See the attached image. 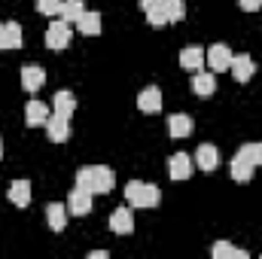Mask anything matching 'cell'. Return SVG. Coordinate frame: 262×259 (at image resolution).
Segmentation results:
<instances>
[{
  "label": "cell",
  "instance_id": "cell-1",
  "mask_svg": "<svg viewBox=\"0 0 262 259\" xmlns=\"http://www.w3.org/2000/svg\"><path fill=\"white\" fill-rule=\"evenodd\" d=\"M76 186L89 189L92 195H107L116 186V174L107 165H89V168H79L76 171Z\"/></svg>",
  "mask_w": 262,
  "mask_h": 259
},
{
  "label": "cell",
  "instance_id": "cell-2",
  "mask_svg": "<svg viewBox=\"0 0 262 259\" xmlns=\"http://www.w3.org/2000/svg\"><path fill=\"white\" fill-rule=\"evenodd\" d=\"M125 198H128L131 207H156V204L162 201V192H159V186H152V183L131 180L128 186H125Z\"/></svg>",
  "mask_w": 262,
  "mask_h": 259
},
{
  "label": "cell",
  "instance_id": "cell-3",
  "mask_svg": "<svg viewBox=\"0 0 262 259\" xmlns=\"http://www.w3.org/2000/svg\"><path fill=\"white\" fill-rule=\"evenodd\" d=\"M229 171H232V177L238 180V183H244V180H253V171H256V162H253V153H250V143L247 146H241L235 156H232V162H229Z\"/></svg>",
  "mask_w": 262,
  "mask_h": 259
},
{
  "label": "cell",
  "instance_id": "cell-4",
  "mask_svg": "<svg viewBox=\"0 0 262 259\" xmlns=\"http://www.w3.org/2000/svg\"><path fill=\"white\" fill-rule=\"evenodd\" d=\"M70 37H73V28H70V21H64V18H55L46 28V46L49 49H67L70 46Z\"/></svg>",
  "mask_w": 262,
  "mask_h": 259
},
{
  "label": "cell",
  "instance_id": "cell-5",
  "mask_svg": "<svg viewBox=\"0 0 262 259\" xmlns=\"http://www.w3.org/2000/svg\"><path fill=\"white\" fill-rule=\"evenodd\" d=\"M67 213H76V217L92 213V192L82 189V186H76L73 192L67 195Z\"/></svg>",
  "mask_w": 262,
  "mask_h": 259
},
{
  "label": "cell",
  "instance_id": "cell-6",
  "mask_svg": "<svg viewBox=\"0 0 262 259\" xmlns=\"http://www.w3.org/2000/svg\"><path fill=\"white\" fill-rule=\"evenodd\" d=\"M43 82H46V70L40 64H25L21 67V89L25 92H40L43 89Z\"/></svg>",
  "mask_w": 262,
  "mask_h": 259
},
{
  "label": "cell",
  "instance_id": "cell-7",
  "mask_svg": "<svg viewBox=\"0 0 262 259\" xmlns=\"http://www.w3.org/2000/svg\"><path fill=\"white\" fill-rule=\"evenodd\" d=\"M207 64H210L213 73L229 70V64H232V49H229V46H223V43H213V46L207 49Z\"/></svg>",
  "mask_w": 262,
  "mask_h": 259
},
{
  "label": "cell",
  "instance_id": "cell-8",
  "mask_svg": "<svg viewBox=\"0 0 262 259\" xmlns=\"http://www.w3.org/2000/svg\"><path fill=\"white\" fill-rule=\"evenodd\" d=\"M46 131H49V140L52 143H64L67 137H70V119L61 116V113H52L46 119Z\"/></svg>",
  "mask_w": 262,
  "mask_h": 259
},
{
  "label": "cell",
  "instance_id": "cell-9",
  "mask_svg": "<svg viewBox=\"0 0 262 259\" xmlns=\"http://www.w3.org/2000/svg\"><path fill=\"white\" fill-rule=\"evenodd\" d=\"M195 165L201 171H216V165H220V149H216L213 143H201L195 149Z\"/></svg>",
  "mask_w": 262,
  "mask_h": 259
},
{
  "label": "cell",
  "instance_id": "cell-10",
  "mask_svg": "<svg viewBox=\"0 0 262 259\" xmlns=\"http://www.w3.org/2000/svg\"><path fill=\"white\" fill-rule=\"evenodd\" d=\"M137 107H140V113H159L162 110V89H156V85L143 89L137 95Z\"/></svg>",
  "mask_w": 262,
  "mask_h": 259
},
{
  "label": "cell",
  "instance_id": "cell-11",
  "mask_svg": "<svg viewBox=\"0 0 262 259\" xmlns=\"http://www.w3.org/2000/svg\"><path fill=\"white\" fill-rule=\"evenodd\" d=\"M168 174H171V180H186V177L192 174V159H189L186 153L171 156V159H168Z\"/></svg>",
  "mask_w": 262,
  "mask_h": 259
},
{
  "label": "cell",
  "instance_id": "cell-12",
  "mask_svg": "<svg viewBox=\"0 0 262 259\" xmlns=\"http://www.w3.org/2000/svg\"><path fill=\"white\" fill-rule=\"evenodd\" d=\"M195 128V122L186 116V113H174L171 119H168V134L174 137V140H183V137H189Z\"/></svg>",
  "mask_w": 262,
  "mask_h": 259
},
{
  "label": "cell",
  "instance_id": "cell-13",
  "mask_svg": "<svg viewBox=\"0 0 262 259\" xmlns=\"http://www.w3.org/2000/svg\"><path fill=\"white\" fill-rule=\"evenodd\" d=\"M229 70H232V76H235L238 82H247V79L256 73V64H253V58H250V55H232Z\"/></svg>",
  "mask_w": 262,
  "mask_h": 259
},
{
  "label": "cell",
  "instance_id": "cell-14",
  "mask_svg": "<svg viewBox=\"0 0 262 259\" xmlns=\"http://www.w3.org/2000/svg\"><path fill=\"white\" fill-rule=\"evenodd\" d=\"M52 113H49V107L43 104V101H31L28 107H25V122H28V128H37V125H46V119H49Z\"/></svg>",
  "mask_w": 262,
  "mask_h": 259
},
{
  "label": "cell",
  "instance_id": "cell-15",
  "mask_svg": "<svg viewBox=\"0 0 262 259\" xmlns=\"http://www.w3.org/2000/svg\"><path fill=\"white\" fill-rule=\"evenodd\" d=\"M110 229H113V235H131V232H134V217H131L128 207L113 210V217H110Z\"/></svg>",
  "mask_w": 262,
  "mask_h": 259
},
{
  "label": "cell",
  "instance_id": "cell-16",
  "mask_svg": "<svg viewBox=\"0 0 262 259\" xmlns=\"http://www.w3.org/2000/svg\"><path fill=\"white\" fill-rule=\"evenodd\" d=\"M192 92H195L198 98H210V95L216 92V76H213V73H204V70H195V76H192Z\"/></svg>",
  "mask_w": 262,
  "mask_h": 259
},
{
  "label": "cell",
  "instance_id": "cell-17",
  "mask_svg": "<svg viewBox=\"0 0 262 259\" xmlns=\"http://www.w3.org/2000/svg\"><path fill=\"white\" fill-rule=\"evenodd\" d=\"M46 223H49V229L52 232H64L67 226V204H46Z\"/></svg>",
  "mask_w": 262,
  "mask_h": 259
},
{
  "label": "cell",
  "instance_id": "cell-18",
  "mask_svg": "<svg viewBox=\"0 0 262 259\" xmlns=\"http://www.w3.org/2000/svg\"><path fill=\"white\" fill-rule=\"evenodd\" d=\"M180 67L183 70H201L204 67V49H198V46H186L183 52H180Z\"/></svg>",
  "mask_w": 262,
  "mask_h": 259
},
{
  "label": "cell",
  "instance_id": "cell-19",
  "mask_svg": "<svg viewBox=\"0 0 262 259\" xmlns=\"http://www.w3.org/2000/svg\"><path fill=\"white\" fill-rule=\"evenodd\" d=\"M9 201L15 207H28V201H31V183L28 180H12L9 183Z\"/></svg>",
  "mask_w": 262,
  "mask_h": 259
},
{
  "label": "cell",
  "instance_id": "cell-20",
  "mask_svg": "<svg viewBox=\"0 0 262 259\" xmlns=\"http://www.w3.org/2000/svg\"><path fill=\"white\" fill-rule=\"evenodd\" d=\"M76 31L79 34H85V37H95V34H101V12H82V18L76 21Z\"/></svg>",
  "mask_w": 262,
  "mask_h": 259
},
{
  "label": "cell",
  "instance_id": "cell-21",
  "mask_svg": "<svg viewBox=\"0 0 262 259\" xmlns=\"http://www.w3.org/2000/svg\"><path fill=\"white\" fill-rule=\"evenodd\" d=\"M82 12H85V3L82 0H64L61 3V12H58V18H64V21H79L82 18Z\"/></svg>",
  "mask_w": 262,
  "mask_h": 259
},
{
  "label": "cell",
  "instance_id": "cell-22",
  "mask_svg": "<svg viewBox=\"0 0 262 259\" xmlns=\"http://www.w3.org/2000/svg\"><path fill=\"white\" fill-rule=\"evenodd\" d=\"M213 259H247V250H238L229 241H216L213 244Z\"/></svg>",
  "mask_w": 262,
  "mask_h": 259
},
{
  "label": "cell",
  "instance_id": "cell-23",
  "mask_svg": "<svg viewBox=\"0 0 262 259\" xmlns=\"http://www.w3.org/2000/svg\"><path fill=\"white\" fill-rule=\"evenodd\" d=\"M73 110H76V98H73V92H55V113H61V116H73Z\"/></svg>",
  "mask_w": 262,
  "mask_h": 259
},
{
  "label": "cell",
  "instance_id": "cell-24",
  "mask_svg": "<svg viewBox=\"0 0 262 259\" xmlns=\"http://www.w3.org/2000/svg\"><path fill=\"white\" fill-rule=\"evenodd\" d=\"M162 9L168 21H183L186 18V0H162Z\"/></svg>",
  "mask_w": 262,
  "mask_h": 259
},
{
  "label": "cell",
  "instance_id": "cell-25",
  "mask_svg": "<svg viewBox=\"0 0 262 259\" xmlns=\"http://www.w3.org/2000/svg\"><path fill=\"white\" fill-rule=\"evenodd\" d=\"M6 43H9V49L21 46V25L18 21H6Z\"/></svg>",
  "mask_w": 262,
  "mask_h": 259
},
{
  "label": "cell",
  "instance_id": "cell-26",
  "mask_svg": "<svg viewBox=\"0 0 262 259\" xmlns=\"http://www.w3.org/2000/svg\"><path fill=\"white\" fill-rule=\"evenodd\" d=\"M146 21H149L152 28H162V25H168V15H165L162 3H159V6H152V9H146Z\"/></svg>",
  "mask_w": 262,
  "mask_h": 259
},
{
  "label": "cell",
  "instance_id": "cell-27",
  "mask_svg": "<svg viewBox=\"0 0 262 259\" xmlns=\"http://www.w3.org/2000/svg\"><path fill=\"white\" fill-rule=\"evenodd\" d=\"M61 3L64 0H37V9H40V15H58Z\"/></svg>",
  "mask_w": 262,
  "mask_h": 259
},
{
  "label": "cell",
  "instance_id": "cell-28",
  "mask_svg": "<svg viewBox=\"0 0 262 259\" xmlns=\"http://www.w3.org/2000/svg\"><path fill=\"white\" fill-rule=\"evenodd\" d=\"M238 3H241V9H247V12H256L262 6V0H238Z\"/></svg>",
  "mask_w": 262,
  "mask_h": 259
},
{
  "label": "cell",
  "instance_id": "cell-29",
  "mask_svg": "<svg viewBox=\"0 0 262 259\" xmlns=\"http://www.w3.org/2000/svg\"><path fill=\"white\" fill-rule=\"evenodd\" d=\"M250 153H253V162L262 165V143H250Z\"/></svg>",
  "mask_w": 262,
  "mask_h": 259
},
{
  "label": "cell",
  "instance_id": "cell-30",
  "mask_svg": "<svg viewBox=\"0 0 262 259\" xmlns=\"http://www.w3.org/2000/svg\"><path fill=\"white\" fill-rule=\"evenodd\" d=\"M159 3H162V0H140V9L146 12V9H152V6H159Z\"/></svg>",
  "mask_w": 262,
  "mask_h": 259
},
{
  "label": "cell",
  "instance_id": "cell-31",
  "mask_svg": "<svg viewBox=\"0 0 262 259\" xmlns=\"http://www.w3.org/2000/svg\"><path fill=\"white\" fill-rule=\"evenodd\" d=\"M0 49H9V43H6V25H0Z\"/></svg>",
  "mask_w": 262,
  "mask_h": 259
},
{
  "label": "cell",
  "instance_id": "cell-32",
  "mask_svg": "<svg viewBox=\"0 0 262 259\" xmlns=\"http://www.w3.org/2000/svg\"><path fill=\"white\" fill-rule=\"evenodd\" d=\"M89 259H107V250H92Z\"/></svg>",
  "mask_w": 262,
  "mask_h": 259
},
{
  "label": "cell",
  "instance_id": "cell-33",
  "mask_svg": "<svg viewBox=\"0 0 262 259\" xmlns=\"http://www.w3.org/2000/svg\"><path fill=\"white\" fill-rule=\"evenodd\" d=\"M0 156H3V140H0Z\"/></svg>",
  "mask_w": 262,
  "mask_h": 259
}]
</instances>
